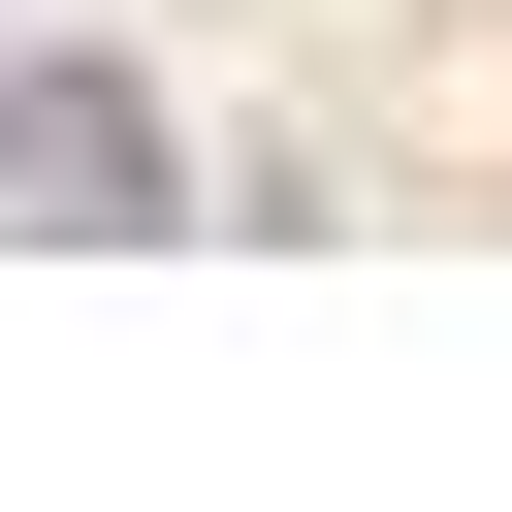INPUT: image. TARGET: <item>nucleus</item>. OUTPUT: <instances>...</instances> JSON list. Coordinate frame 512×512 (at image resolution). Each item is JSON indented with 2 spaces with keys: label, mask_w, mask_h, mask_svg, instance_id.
I'll return each mask as SVG.
<instances>
[{
  "label": "nucleus",
  "mask_w": 512,
  "mask_h": 512,
  "mask_svg": "<svg viewBox=\"0 0 512 512\" xmlns=\"http://www.w3.org/2000/svg\"><path fill=\"white\" fill-rule=\"evenodd\" d=\"M160 64H0V224H160Z\"/></svg>",
  "instance_id": "obj_1"
}]
</instances>
